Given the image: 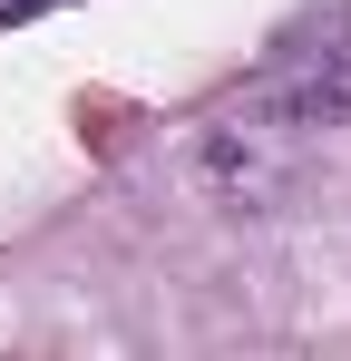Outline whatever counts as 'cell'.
I'll return each instance as SVG.
<instances>
[{
	"instance_id": "1",
	"label": "cell",
	"mask_w": 351,
	"mask_h": 361,
	"mask_svg": "<svg viewBox=\"0 0 351 361\" xmlns=\"http://www.w3.org/2000/svg\"><path fill=\"white\" fill-rule=\"evenodd\" d=\"M39 10H58V0H0V30H20V20H39Z\"/></svg>"
}]
</instances>
